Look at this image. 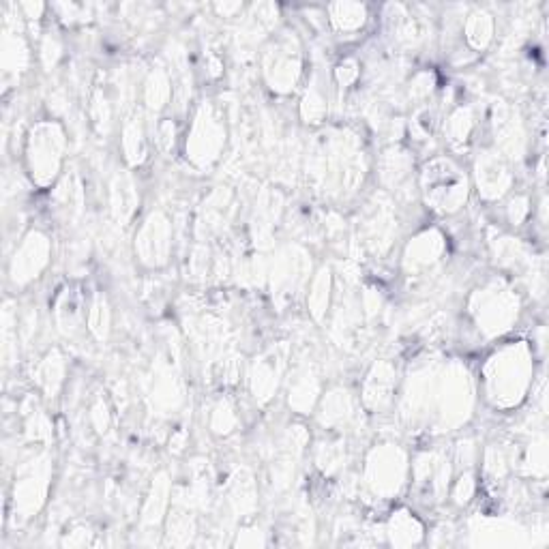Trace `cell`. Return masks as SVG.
Instances as JSON below:
<instances>
[{
    "label": "cell",
    "instance_id": "7a4b0ae2",
    "mask_svg": "<svg viewBox=\"0 0 549 549\" xmlns=\"http://www.w3.org/2000/svg\"><path fill=\"white\" fill-rule=\"evenodd\" d=\"M391 530H402V532L391 534L393 545H414V543H419L421 537H423V532H421V526H419L417 519L402 517V513L393 517Z\"/></svg>",
    "mask_w": 549,
    "mask_h": 549
},
{
    "label": "cell",
    "instance_id": "6da1fadb",
    "mask_svg": "<svg viewBox=\"0 0 549 549\" xmlns=\"http://www.w3.org/2000/svg\"><path fill=\"white\" fill-rule=\"evenodd\" d=\"M423 191L436 211L453 213L468 198V181L464 172L449 159H436L423 172Z\"/></svg>",
    "mask_w": 549,
    "mask_h": 549
}]
</instances>
